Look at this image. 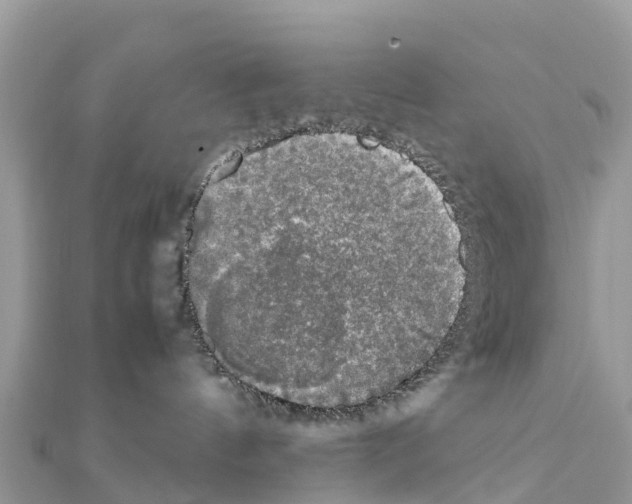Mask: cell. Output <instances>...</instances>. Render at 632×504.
<instances>
[{
  "label": "cell",
  "mask_w": 632,
  "mask_h": 504,
  "mask_svg": "<svg viewBox=\"0 0 632 504\" xmlns=\"http://www.w3.org/2000/svg\"><path fill=\"white\" fill-rule=\"evenodd\" d=\"M203 212L192 276L208 336L276 389L388 394L454 325L459 228L435 182L388 147L291 137L246 156Z\"/></svg>",
  "instance_id": "obj_1"
}]
</instances>
